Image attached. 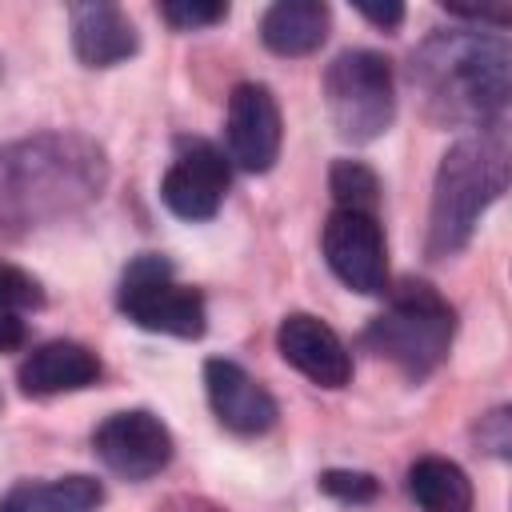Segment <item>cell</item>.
I'll return each mask as SVG.
<instances>
[{
	"label": "cell",
	"mask_w": 512,
	"mask_h": 512,
	"mask_svg": "<svg viewBox=\"0 0 512 512\" xmlns=\"http://www.w3.org/2000/svg\"><path fill=\"white\" fill-rule=\"evenodd\" d=\"M408 80L436 124L500 128L512 92V48L500 32H432L408 64Z\"/></svg>",
	"instance_id": "6da1fadb"
},
{
	"label": "cell",
	"mask_w": 512,
	"mask_h": 512,
	"mask_svg": "<svg viewBox=\"0 0 512 512\" xmlns=\"http://www.w3.org/2000/svg\"><path fill=\"white\" fill-rule=\"evenodd\" d=\"M104 152L84 136H36L0 148V228L64 216L104 188Z\"/></svg>",
	"instance_id": "7a4b0ae2"
},
{
	"label": "cell",
	"mask_w": 512,
	"mask_h": 512,
	"mask_svg": "<svg viewBox=\"0 0 512 512\" xmlns=\"http://www.w3.org/2000/svg\"><path fill=\"white\" fill-rule=\"evenodd\" d=\"M508 188V144L500 128H484L480 136H464L456 140L440 168H436V184H432V212H428V256L444 260L456 256L480 216L500 200V192Z\"/></svg>",
	"instance_id": "3957f363"
},
{
	"label": "cell",
	"mask_w": 512,
	"mask_h": 512,
	"mask_svg": "<svg viewBox=\"0 0 512 512\" xmlns=\"http://www.w3.org/2000/svg\"><path fill=\"white\" fill-rule=\"evenodd\" d=\"M456 336L452 304L424 280H404L392 288L388 308L364 328V348L396 364L408 380L432 376Z\"/></svg>",
	"instance_id": "277c9868"
},
{
	"label": "cell",
	"mask_w": 512,
	"mask_h": 512,
	"mask_svg": "<svg viewBox=\"0 0 512 512\" xmlns=\"http://www.w3.org/2000/svg\"><path fill=\"white\" fill-rule=\"evenodd\" d=\"M324 104L332 128L348 144H368L392 128L396 116V84L392 64L372 48L340 52L324 72Z\"/></svg>",
	"instance_id": "5b68a950"
},
{
	"label": "cell",
	"mask_w": 512,
	"mask_h": 512,
	"mask_svg": "<svg viewBox=\"0 0 512 512\" xmlns=\"http://www.w3.org/2000/svg\"><path fill=\"white\" fill-rule=\"evenodd\" d=\"M116 304L144 332H164V336L196 340L208 328L204 296L196 288L180 284L176 272H172V264L164 256H156V252H140L124 268Z\"/></svg>",
	"instance_id": "8992f818"
},
{
	"label": "cell",
	"mask_w": 512,
	"mask_h": 512,
	"mask_svg": "<svg viewBox=\"0 0 512 512\" xmlns=\"http://www.w3.org/2000/svg\"><path fill=\"white\" fill-rule=\"evenodd\" d=\"M320 248L344 288L360 296H376L388 288V244L372 212L336 208L320 232Z\"/></svg>",
	"instance_id": "52a82bcc"
},
{
	"label": "cell",
	"mask_w": 512,
	"mask_h": 512,
	"mask_svg": "<svg viewBox=\"0 0 512 512\" xmlns=\"http://www.w3.org/2000/svg\"><path fill=\"white\" fill-rule=\"evenodd\" d=\"M92 452L100 456V464L108 472H116L124 480H148L168 468L172 432L148 408H128V412H112L92 432Z\"/></svg>",
	"instance_id": "ba28073f"
},
{
	"label": "cell",
	"mask_w": 512,
	"mask_h": 512,
	"mask_svg": "<svg viewBox=\"0 0 512 512\" xmlns=\"http://www.w3.org/2000/svg\"><path fill=\"white\" fill-rule=\"evenodd\" d=\"M232 184L228 160L208 140H180L176 156L160 180V200L180 220H212Z\"/></svg>",
	"instance_id": "9c48e42d"
},
{
	"label": "cell",
	"mask_w": 512,
	"mask_h": 512,
	"mask_svg": "<svg viewBox=\"0 0 512 512\" xmlns=\"http://www.w3.org/2000/svg\"><path fill=\"white\" fill-rule=\"evenodd\" d=\"M224 136H228V160H236L244 172H268L280 156V136H284L276 96L256 80L236 84L228 96Z\"/></svg>",
	"instance_id": "30bf717a"
},
{
	"label": "cell",
	"mask_w": 512,
	"mask_h": 512,
	"mask_svg": "<svg viewBox=\"0 0 512 512\" xmlns=\"http://www.w3.org/2000/svg\"><path fill=\"white\" fill-rule=\"evenodd\" d=\"M280 356L320 388H344L352 380V356L344 340L312 312H288L276 328Z\"/></svg>",
	"instance_id": "8fae6325"
},
{
	"label": "cell",
	"mask_w": 512,
	"mask_h": 512,
	"mask_svg": "<svg viewBox=\"0 0 512 512\" xmlns=\"http://www.w3.org/2000/svg\"><path fill=\"white\" fill-rule=\"evenodd\" d=\"M204 388H208V404H212L216 420L236 436H260L280 416L272 392L256 376H248L236 360L212 356L204 364Z\"/></svg>",
	"instance_id": "7c38bea8"
},
{
	"label": "cell",
	"mask_w": 512,
	"mask_h": 512,
	"mask_svg": "<svg viewBox=\"0 0 512 512\" xmlns=\"http://www.w3.org/2000/svg\"><path fill=\"white\" fill-rule=\"evenodd\" d=\"M100 376H104L100 356L88 344H76V340H48V344L32 348L16 368V380H20L24 396L80 392V388H92Z\"/></svg>",
	"instance_id": "4fadbf2b"
},
{
	"label": "cell",
	"mask_w": 512,
	"mask_h": 512,
	"mask_svg": "<svg viewBox=\"0 0 512 512\" xmlns=\"http://www.w3.org/2000/svg\"><path fill=\"white\" fill-rule=\"evenodd\" d=\"M136 48H140V36H136V24L124 16V8L104 0L72 8V52L80 56V64L112 68L128 60Z\"/></svg>",
	"instance_id": "5bb4252c"
},
{
	"label": "cell",
	"mask_w": 512,
	"mask_h": 512,
	"mask_svg": "<svg viewBox=\"0 0 512 512\" xmlns=\"http://www.w3.org/2000/svg\"><path fill=\"white\" fill-rule=\"evenodd\" d=\"M328 24H332V12L320 0H276L260 16V40L276 56H308L324 44Z\"/></svg>",
	"instance_id": "9a60e30c"
},
{
	"label": "cell",
	"mask_w": 512,
	"mask_h": 512,
	"mask_svg": "<svg viewBox=\"0 0 512 512\" xmlns=\"http://www.w3.org/2000/svg\"><path fill=\"white\" fill-rule=\"evenodd\" d=\"M104 504V488L96 476H56V480H24L4 496L8 512H96Z\"/></svg>",
	"instance_id": "2e32d148"
},
{
	"label": "cell",
	"mask_w": 512,
	"mask_h": 512,
	"mask_svg": "<svg viewBox=\"0 0 512 512\" xmlns=\"http://www.w3.org/2000/svg\"><path fill=\"white\" fill-rule=\"evenodd\" d=\"M408 496L420 512H472V480L444 456H420L408 468Z\"/></svg>",
	"instance_id": "e0dca14e"
},
{
	"label": "cell",
	"mask_w": 512,
	"mask_h": 512,
	"mask_svg": "<svg viewBox=\"0 0 512 512\" xmlns=\"http://www.w3.org/2000/svg\"><path fill=\"white\" fill-rule=\"evenodd\" d=\"M328 192L336 200V208H348V212H372L376 216V204H380V180L368 164L360 160H336L332 172H328Z\"/></svg>",
	"instance_id": "ac0fdd59"
},
{
	"label": "cell",
	"mask_w": 512,
	"mask_h": 512,
	"mask_svg": "<svg viewBox=\"0 0 512 512\" xmlns=\"http://www.w3.org/2000/svg\"><path fill=\"white\" fill-rule=\"evenodd\" d=\"M320 488H324L328 496L344 500V504H368V500H376V492H380V480H376L372 472L328 468V472L320 476Z\"/></svg>",
	"instance_id": "d6986e66"
},
{
	"label": "cell",
	"mask_w": 512,
	"mask_h": 512,
	"mask_svg": "<svg viewBox=\"0 0 512 512\" xmlns=\"http://www.w3.org/2000/svg\"><path fill=\"white\" fill-rule=\"evenodd\" d=\"M0 304H4V308H16V312L40 308V304H44V288H40V280L28 276L24 268L0 260Z\"/></svg>",
	"instance_id": "ffe728a7"
},
{
	"label": "cell",
	"mask_w": 512,
	"mask_h": 512,
	"mask_svg": "<svg viewBox=\"0 0 512 512\" xmlns=\"http://www.w3.org/2000/svg\"><path fill=\"white\" fill-rule=\"evenodd\" d=\"M160 16L176 28V32H192V28H208L216 20L228 16V4H200V0H168L160 4Z\"/></svg>",
	"instance_id": "44dd1931"
},
{
	"label": "cell",
	"mask_w": 512,
	"mask_h": 512,
	"mask_svg": "<svg viewBox=\"0 0 512 512\" xmlns=\"http://www.w3.org/2000/svg\"><path fill=\"white\" fill-rule=\"evenodd\" d=\"M480 444H484L488 452H496V456H508V444H512V436H508V408H496L492 416H484V424H480Z\"/></svg>",
	"instance_id": "7402d4cb"
},
{
	"label": "cell",
	"mask_w": 512,
	"mask_h": 512,
	"mask_svg": "<svg viewBox=\"0 0 512 512\" xmlns=\"http://www.w3.org/2000/svg\"><path fill=\"white\" fill-rule=\"evenodd\" d=\"M28 344V324L16 308H4L0 304V352H16Z\"/></svg>",
	"instance_id": "603a6c76"
},
{
	"label": "cell",
	"mask_w": 512,
	"mask_h": 512,
	"mask_svg": "<svg viewBox=\"0 0 512 512\" xmlns=\"http://www.w3.org/2000/svg\"><path fill=\"white\" fill-rule=\"evenodd\" d=\"M452 16H464V20H480V24H496V28H504L508 20H512V8L508 4H496V8H488V4H444Z\"/></svg>",
	"instance_id": "cb8c5ba5"
},
{
	"label": "cell",
	"mask_w": 512,
	"mask_h": 512,
	"mask_svg": "<svg viewBox=\"0 0 512 512\" xmlns=\"http://www.w3.org/2000/svg\"><path fill=\"white\" fill-rule=\"evenodd\" d=\"M360 16L372 20L376 28H396L404 20V8L400 4H360Z\"/></svg>",
	"instance_id": "d4e9b609"
},
{
	"label": "cell",
	"mask_w": 512,
	"mask_h": 512,
	"mask_svg": "<svg viewBox=\"0 0 512 512\" xmlns=\"http://www.w3.org/2000/svg\"><path fill=\"white\" fill-rule=\"evenodd\" d=\"M0 512H8V508H4V500H0Z\"/></svg>",
	"instance_id": "484cf974"
}]
</instances>
